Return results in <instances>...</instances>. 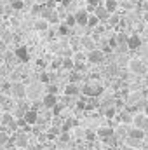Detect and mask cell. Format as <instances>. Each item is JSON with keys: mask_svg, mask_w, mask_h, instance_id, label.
I'll use <instances>...</instances> for the list:
<instances>
[{"mask_svg": "<svg viewBox=\"0 0 148 150\" xmlns=\"http://www.w3.org/2000/svg\"><path fill=\"white\" fill-rule=\"evenodd\" d=\"M0 68H2V65H0Z\"/></svg>", "mask_w": 148, "mask_h": 150, "instance_id": "60d3db41", "label": "cell"}, {"mask_svg": "<svg viewBox=\"0 0 148 150\" xmlns=\"http://www.w3.org/2000/svg\"><path fill=\"white\" fill-rule=\"evenodd\" d=\"M105 7H106V11L110 14H115L118 11V0H106L105 2Z\"/></svg>", "mask_w": 148, "mask_h": 150, "instance_id": "ffe728a7", "label": "cell"}, {"mask_svg": "<svg viewBox=\"0 0 148 150\" xmlns=\"http://www.w3.org/2000/svg\"><path fill=\"white\" fill-rule=\"evenodd\" d=\"M89 11L87 9H80L75 12V19H77V25L78 26H87V21H89Z\"/></svg>", "mask_w": 148, "mask_h": 150, "instance_id": "ba28073f", "label": "cell"}, {"mask_svg": "<svg viewBox=\"0 0 148 150\" xmlns=\"http://www.w3.org/2000/svg\"><path fill=\"white\" fill-rule=\"evenodd\" d=\"M26 96L28 98H38L40 96V87L38 86H26Z\"/></svg>", "mask_w": 148, "mask_h": 150, "instance_id": "ac0fdd59", "label": "cell"}, {"mask_svg": "<svg viewBox=\"0 0 148 150\" xmlns=\"http://www.w3.org/2000/svg\"><path fill=\"white\" fill-rule=\"evenodd\" d=\"M75 72H85V63H75Z\"/></svg>", "mask_w": 148, "mask_h": 150, "instance_id": "1f68e13d", "label": "cell"}, {"mask_svg": "<svg viewBox=\"0 0 148 150\" xmlns=\"http://www.w3.org/2000/svg\"><path fill=\"white\" fill-rule=\"evenodd\" d=\"M0 124H2V126H5V127H9V129H16V127H18L16 117H14L12 113H7V112L2 115V119H0Z\"/></svg>", "mask_w": 148, "mask_h": 150, "instance_id": "52a82bcc", "label": "cell"}, {"mask_svg": "<svg viewBox=\"0 0 148 150\" xmlns=\"http://www.w3.org/2000/svg\"><path fill=\"white\" fill-rule=\"evenodd\" d=\"M0 150H2V147H0Z\"/></svg>", "mask_w": 148, "mask_h": 150, "instance_id": "b9f144b4", "label": "cell"}, {"mask_svg": "<svg viewBox=\"0 0 148 150\" xmlns=\"http://www.w3.org/2000/svg\"><path fill=\"white\" fill-rule=\"evenodd\" d=\"M45 89H47V93H51V94H58V86H56V82L45 84Z\"/></svg>", "mask_w": 148, "mask_h": 150, "instance_id": "d4e9b609", "label": "cell"}, {"mask_svg": "<svg viewBox=\"0 0 148 150\" xmlns=\"http://www.w3.org/2000/svg\"><path fill=\"white\" fill-rule=\"evenodd\" d=\"M9 143V134L7 131H0V147H5Z\"/></svg>", "mask_w": 148, "mask_h": 150, "instance_id": "484cf974", "label": "cell"}, {"mask_svg": "<svg viewBox=\"0 0 148 150\" xmlns=\"http://www.w3.org/2000/svg\"><path fill=\"white\" fill-rule=\"evenodd\" d=\"M118 120L122 124H132V115H131V110H122L118 113Z\"/></svg>", "mask_w": 148, "mask_h": 150, "instance_id": "e0dca14e", "label": "cell"}, {"mask_svg": "<svg viewBox=\"0 0 148 150\" xmlns=\"http://www.w3.org/2000/svg\"><path fill=\"white\" fill-rule=\"evenodd\" d=\"M127 68H129V72L134 75H145L147 74V63L141 59V58H132V59H129V63H127Z\"/></svg>", "mask_w": 148, "mask_h": 150, "instance_id": "7a4b0ae2", "label": "cell"}, {"mask_svg": "<svg viewBox=\"0 0 148 150\" xmlns=\"http://www.w3.org/2000/svg\"><path fill=\"white\" fill-rule=\"evenodd\" d=\"M145 138H147V134H145L143 129L134 127V126H132L131 129H127V143H129L131 147H140Z\"/></svg>", "mask_w": 148, "mask_h": 150, "instance_id": "6da1fadb", "label": "cell"}, {"mask_svg": "<svg viewBox=\"0 0 148 150\" xmlns=\"http://www.w3.org/2000/svg\"><path fill=\"white\" fill-rule=\"evenodd\" d=\"M99 5V0H87V11L89 12H94V9Z\"/></svg>", "mask_w": 148, "mask_h": 150, "instance_id": "83f0119b", "label": "cell"}, {"mask_svg": "<svg viewBox=\"0 0 148 150\" xmlns=\"http://www.w3.org/2000/svg\"><path fill=\"white\" fill-rule=\"evenodd\" d=\"M9 2H14V0H9Z\"/></svg>", "mask_w": 148, "mask_h": 150, "instance_id": "ab89813d", "label": "cell"}, {"mask_svg": "<svg viewBox=\"0 0 148 150\" xmlns=\"http://www.w3.org/2000/svg\"><path fill=\"white\" fill-rule=\"evenodd\" d=\"M54 2H63V0H54Z\"/></svg>", "mask_w": 148, "mask_h": 150, "instance_id": "f35d334b", "label": "cell"}, {"mask_svg": "<svg viewBox=\"0 0 148 150\" xmlns=\"http://www.w3.org/2000/svg\"><path fill=\"white\" fill-rule=\"evenodd\" d=\"M14 56H16V59H19V61H23V63H26V61L30 59V54H28V49H26L25 45H21V47H18V49L14 51Z\"/></svg>", "mask_w": 148, "mask_h": 150, "instance_id": "7c38bea8", "label": "cell"}, {"mask_svg": "<svg viewBox=\"0 0 148 150\" xmlns=\"http://www.w3.org/2000/svg\"><path fill=\"white\" fill-rule=\"evenodd\" d=\"M25 122H26V126H35L38 122V112L37 110H33V108H30V110H26L25 113Z\"/></svg>", "mask_w": 148, "mask_h": 150, "instance_id": "30bf717a", "label": "cell"}, {"mask_svg": "<svg viewBox=\"0 0 148 150\" xmlns=\"http://www.w3.org/2000/svg\"><path fill=\"white\" fill-rule=\"evenodd\" d=\"M101 21H99V18L94 14V12H91L89 14V21H87V26L89 28H98V25H99Z\"/></svg>", "mask_w": 148, "mask_h": 150, "instance_id": "44dd1931", "label": "cell"}, {"mask_svg": "<svg viewBox=\"0 0 148 150\" xmlns=\"http://www.w3.org/2000/svg\"><path fill=\"white\" fill-rule=\"evenodd\" d=\"M94 14L99 18V21H106V19L111 16L110 12L106 11V7H105V5H98V7L94 9Z\"/></svg>", "mask_w": 148, "mask_h": 150, "instance_id": "9a60e30c", "label": "cell"}, {"mask_svg": "<svg viewBox=\"0 0 148 150\" xmlns=\"http://www.w3.org/2000/svg\"><path fill=\"white\" fill-rule=\"evenodd\" d=\"M11 96L16 98V100H23L26 98V86L21 82V80H16L11 84Z\"/></svg>", "mask_w": 148, "mask_h": 150, "instance_id": "3957f363", "label": "cell"}, {"mask_svg": "<svg viewBox=\"0 0 148 150\" xmlns=\"http://www.w3.org/2000/svg\"><path fill=\"white\" fill-rule=\"evenodd\" d=\"M105 61V52L101 49H91L87 52V63L91 65H101Z\"/></svg>", "mask_w": 148, "mask_h": 150, "instance_id": "277c9868", "label": "cell"}, {"mask_svg": "<svg viewBox=\"0 0 148 150\" xmlns=\"http://www.w3.org/2000/svg\"><path fill=\"white\" fill-rule=\"evenodd\" d=\"M118 21H120V18H118L117 14H111V18H110V23H111V25H117Z\"/></svg>", "mask_w": 148, "mask_h": 150, "instance_id": "e575fe53", "label": "cell"}, {"mask_svg": "<svg viewBox=\"0 0 148 150\" xmlns=\"http://www.w3.org/2000/svg\"><path fill=\"white\" fill-rule=\"evenodd\" d=\"M49 21L47 19H44V18H37L35 21H33V30L35 32H45L47 28H49Z\"/></svg>", "mask_w": 148, "mask_h": 150, "instance_id": "5bb4252c", "label": "cell"}, {"mask_svg": "<svg viewBox=\"0 0 148 150\" xmlns=\"http://www.w3.org/2000/svg\"><path fill=\"white\" fill-rule=\"evenodd\" d=\"M145 21H148V12H145Z\"/></svg>", "mask_w": 148, "mask_h": 150, "instance_id": "74e56055", "label": "cell"}, {"mask_svg": "<svg viewBox=\"0 0 148 150\" xmlns=\"http://www.w3.org/2000/svg\"><path fill=\"white\" fill-rule=\"evenodd\" d=\"M82 45H85V47H92V40L89 37H84L82 38Z\"/></svg>", "mask_w": 148, "mask_h": 150, "instance_id": "d6a6232c", "label": "cell"}, {"mask_svg": "<svg viewBox=\"0 0 148 150\" xmlns=\"http://www.w3.org/2000/svg\"><path fill=\"white\" fill-rule=\"evenodd\" d=\"M73 59H75V63H87V54L82 52V51H78V52H75Z\"/></svg>", "mask_w": 148, "mask_h": 150, "instance_id": "603a6c76", "label": "cell"}, {"mask_svg": "<svg viewBox=\"0 0 148 150\" xmlns=\"http://www.w3.org/2000/svg\"><path fill=\"white\" fill-rule=\"evenodd\" d=\"M28 143H30V140H28V136L25 134V133H21V134H18L16 138H14V145H16V149H26L28 147Z\"/></svg>", "mask_w": 148, "mask_h": 150, "instance_id": "4fadbf2b", "label": "cell"}, {"mask_svg": "<svg viewBox=\"0 0 148 150\" xmlns=\"http://www.w3.org/2000/svg\"><path fill=\"white\" fill-rule=\"evenodd\" d=\"M52 110V115H61V112L65 110V105H61V103H58L54 108H51Z\"/></svg>", "mask_w": 148, "mask_h": 150, "instance_id": "f546056e", "label": "cell"}, {"mask_svg": "<svg viewBox=\"0 0 148 150\" xmlns=\"http://www.w3.org/2000/svg\"><path fill=\"white\" fill-rule=\"evenodd\" d=\"M78 80H80V75L73 70V74L70 75V82H78Z\"/></svg>", "mask_w": 148, "mask_h": 150, "instance_id": "836d02e7", "label": "cell"}, {"mask_svg": "<svg viewBox=\"0 0 148 150\" xmlns=\"http://www.w3.org/2000/svg\"><path fill=\"white\" fill-rule=\"evenodd\" d=\"M0 51H5V40H0Z\"/></svg>", "mask_w": 148, "mask_h": 150, "instance_id": "d590c367", "label": "cell"}, {"mask_svg": "<svg viewBox=\"0 0 148 150\" xmlns=\"http://www.w3.org/2000/svg\"><path fill=\"white\" fill-rule=\"evenodd\" d=\"M143 112H145V113H147V115H148V101H147V105L143 107Z\"/></svg>", "mask_w": 148, "mask_h": 150, "instance_id": "8d00e7d4", "label": "cell"}, {"mask_svg": "<svg viewBox=\"0 0 148 150\" xmlns=\"http://www.w3.org/2000/svg\"><path fill=\"white\" fill-rule=\"evenodd\" d=\"M11 5H12V9H14V11H21V9L25 7L23 0H14V2H11Z\"/></svg>", "mask_w": 148, "mask_h": 150, "instance_id": "f1b7e54d", "label": "cell"}, {"mask_svg": "<svg viewBox=\"0 0 148 150\" xmlns=\"http://www.w3.org/2000/svg\"><path fill=\"white\" fill-rule=\"evenodd\" d=\"M58 103H59V100H58V94H51V93H45V94H42V107H44L45 110H51V108H54Z\"/></svg>", "mask_w": 148, "mask_h": 150, "instance_id": "8992f818", "label": "cell"}, {"mask_svg": "<svg viewBox=\"0 0 148 150\" xmlns=\"http://www.w3.org/2000/svg\"><path fill=\"white\" fill-rule=\"evenodd\" d=\"M61 68H63V70H68V72L75 70V59L73 58H70V56L61 58Z\"/></svg>", "mask_w": 148, "mask_h": 150, "instance_id": "2e32d148", "label": "cell"}, {"mask_svg": "<svg viewBox=\"0 0 148 150\" xmlns=\"http://www.w3.org/2000/svg\"><path fill=\"white\" fill-rule=\"evenodd\" d=\"M132 126L134 127H140L143 131H148V115L145 112L134 113L132 115Z\"/></svg>", "mask_w": 148, "mask_h": 150, "instance_id": "5b68a950", "label": "cell"}, {"mask_svg": "<svg viewBox=\"0 0 148 150\" xmlns=\"http://www.w3.org/2000/svg\"><path fill=\"white\" fill-rule=\"evenodd\" d=\"M140 100H141V93H136V91H134V93L129 94V98H127V105H132V107H134V105H138Z\"/></svg>", "mask_w": 148, "mask_h": 150, "instance_id": "7402d4cb", "label": "cell"}, {"mask_svg": "<svg viewBox=\"0 0 148 150\" xmlns=\"http://www.w3.org/2000/svg\"><path fill=\"white\" fill-rule=\"evenodd\" d=\"M65 23H66V25H68L70 28H72V26H75V25H77V19H75V14H72V16H66V21H65Z\"/></svg>", "mask_w": 148, "mask_h": 150, "instance_id": "4dcf8cb0", "label": "cell"}, {"mask_svg": "<svg viewBox=\"0 0 148 150\" xmlns=\"http://www.w3.org/2000/svg\"><path fill=\"white\" fill-rule=\"evenodd\" d=\"M58 33H59V35H68V33H70V26H68L66 23H61V25L58 26Z\"/></svg>", "mask_w": 148, "mask_h": 150, "instance_id": "cb8c5ba5", "label": "cell"}, {"mask_svg": "<svg viewBox=\"0 0 148 150\" xmlns=\"http://www.w3.org/2000/svg\"><path fill=\"white\" fill-rule=\"evenodd\" d=\"M63 93H65L66 96H73V98H75V96L80 93V87H78V84H77V82H68V84L65 86Z\"/></svg>", "mask_w": 148, "mask_h": 150, "instance_id": "8fae6325", "label": "cell"}, {"mask_svg": "<svg viewBox=\"0 0 148 150\" xmlns=\"http://www.w3.org/2000/svg\"><path fill=\"white\" fill-rule=\"evenodd\" d=\"M141 44H143V40H141V37H140L138 33H132V35H129V37H127V47H129L131 51L140 49V47H141Z\"/></svg>", "mask_w": 148, "mask_h": 150, "instance_id": "9c48e42d", "label": "cell"}, {"mask_svg": "<svg viewBox=\"0 0 148 150\" xmlns=\"http://www.w3.org/2000/svg\"><path fill=\"white\" fill-rule=\"evenodd\" d=\"M115 134V131L111 129V127H99L98 129V136L101 138V140H105V138H110Z\"/></svg>", "mask_w": 148, "mask_h": 150, "instance_id": "d6986e66", "label": "cell"}, {"mask_svg": "<svg viewBox=\"0 0 148 150\" xmlns=\"http://www.w3.org/2000/svg\"><path fill=\"white\" fill-rule=\"evenodd\" d=\"M103 112H105V117H106V119H113L115 115H118V113H117V110H115L113 107H108V108H105Z\"/></svg>", "mask_w": 148, "mask_h": 150, "instance_id": "4316f807", "label": "cell"}]
</instances>
